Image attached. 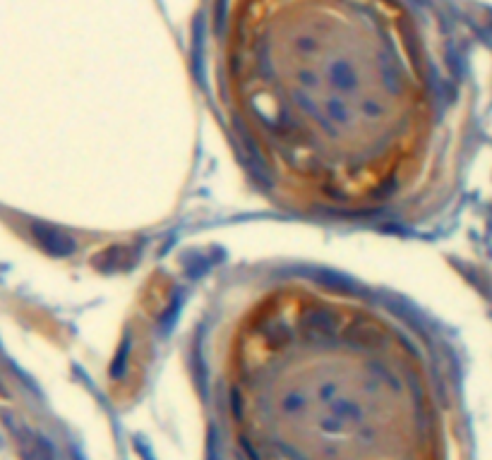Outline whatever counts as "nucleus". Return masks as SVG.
I'll list each match as a JSON object with an SVG mask.
<instances>
[{"instance_id": "obj_1", "label": "nucleus", "mask_w": 492, "mask_h": 460, "mask_svg": "<svg viewBox=\"0 0 492 460\" xmlns=\"http://www.w3.org/2000/svg\"><path fill=\"white\" fill-rule=\"evenodd\" d=\"M199 72L284 214L415 230L447 204L471 96L435 0H204Z\"/></svg>"}]
</instances>
